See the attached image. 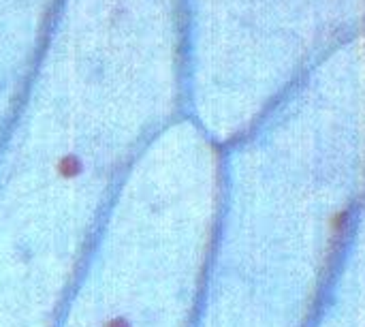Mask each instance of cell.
<instances>
[{
  "mask_svg": "<svg viewBox=\"0 0 365 327\" xmlns=\"http://www.w3.org/2000/svg\"><path fill=\"white\" fill-rule=\"evenodd\" d=\"M201 203L173 156L137 159L51 327H188Z\"/></svg>",
  "mask_w": 365,
  "mask_h": 327,
  "instance_id": "cell-1",
  "label": "cell"
}]
</instances>
